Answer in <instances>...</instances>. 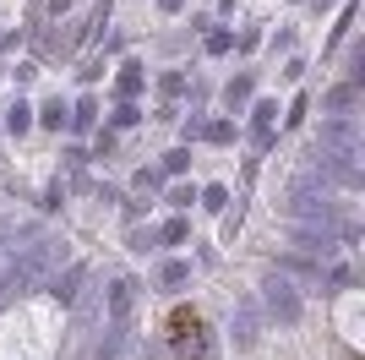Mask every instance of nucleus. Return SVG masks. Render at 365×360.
Listing matches in <instances>:
<instances>
[{
	"mask_svg": "<svg viewBox=\"0 0 365 360\" xmlns=\"http://www.w3.org/2000/svg\"><path fill=\"white\" fill-rule=\"evenodd\" d=\"M61 262H66V246L55 235H44V229H33L28 246H16L11 262H6V284H11V295H28V289L49 284Z\"/></svg>",
	"mask_w": 365,
	"mask_h": 360,
	"instance_id": "f257e3e1",
	"label": "nucleus"
},
{
	"mask_svg": "<svg viewBox=\"0 0 365 360\" xmlns=\"http://www.w3.org/2000/svg\"><path fill=\"white\" fill-rule=\"evenodd\" d=\"M262 300H267V311H273V322H300V295H294V284L289 279H267L262 284Z\"/></svg>",
	"mask_w": 365,
	"mask_h": 360,
	"instance_id": "f03ea898",
	"label": "nucleus"
},
{
	"mask_svg": "<svg viewBox=\"0 0 365 360\" xmlns=\"http://www.w3.org/2000/svg\"><path fill=\"white\" fill-rule=\"evenodd\" d=\"M360 136H354V120H322V153H354Z\"/></svg>",
	"mask_w": 365,
	"mask_h": 360,
	"instance_id": "7ed1b4c3",
	"label": "nucleus"
},
{
	"mask_svg": "<svg viewBox=\"0 0 365 360\" xmlns=\"http://www.w3.org/2000/svg\"><path fill=\"white\" fill-rule=\"evenodd\" d=\"M109 322H131V279L109 289Z\"/></svg>",
	"mask_w": 365,
	"mask_h": 360,
	"instance_id": "20e7f679",
	"label": "nucleus"
},
{
	"mask_svg": "<svg viewBox=\"0 0 365 360\" xmlns=\"http://www.w3.org/2000/svg\"><path fill=\"white\" fill-rule=\"evenodd\" d=\"M82 279H88V268H71V273H66V284H55V295H61V300H76V284H82Z\"/></svg>",
	"mask_w": 365,
	"mask_h": 360,
	"instance_id": "39448f33",
	"label": "nucleus"
}]
</instances>
